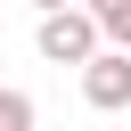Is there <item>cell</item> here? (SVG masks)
Instances as JSON below:
<instances>
[{"label": "cell", "mask_w": 131, "mask_h": 131, "mask_svg": "<svg viewBox=\"0 0 131 131\" xmlns=\"http://www.w3.org/2000/svg\"><path fill=\"white\" fill-rule=\"evenodd\" d=\"M33 8H41V16H49V8H74V0H33Z\"/></svg>", "instance_id": "5b68a950"}, {"label": "cell", "mask_w": 131, "mask_h": 131, "mask_svg": "<svg viewBox=\"0 0 131 131\" xmlns=\"http://www.w3.org/2000/svg\"><path fill=\"white\" fill-rule=\"evenodd\" d=\"M90 49H98V16L90 8H49L41 16V57L49 66H82Z\"/></svg>", "instance_id": "6da1fadb"}, {"label": "cell", "mask_w": 131, "mask_h": 131, "mask_svg": "<svg viewBox=\"0 0 131 131\" xmlns=\"http://www.w3.org/2000/svg\"><path fill=\"white\" fill-rule=\"evenodd\" d=\"M82 98L98 115H123L131 106V49H90L82 57Z\"/></svg>", "instance_id": "7a4b0ae2"}, {"label": "cell", "mask_w": 131, "mask_h": 131, "mask_svg": "<svg viewBox=\"0 0 131 131\" xmlns=\"http://www.w3.org/2000/svg\"><path fill=\"white\" fill-rule=\"evenodd\" d=\"M0 131H33V98L25 90H0Z\"/></svg>", "instance_id": "277c9868"}, {"label": "cell", "mask_w": 131, "mask_h": 131, "mask_svg": "<svg viewBox=\"0 0 131 131\" xmlns=\"http://www.w3.org/2000/svg\"><path fill=\"white\" fill-rule=\"evenodd\" d=\"M90 16H98V41H115V49H131V0H82Z\"/></svg>", "instance_id": "3957f363"}]
</instances>
